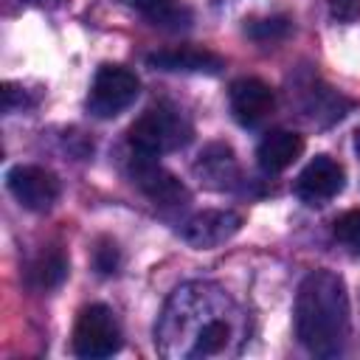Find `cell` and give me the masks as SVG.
<instances>
[{
    "mask_svg": "<svg viewBox=\"0 0 360 360\" xmlns=\"http://www.w3.org/2000/svg\"><path fill=\"white\" fill-rule=\"evenodd\" d=\"M245 340V318L233 298L211 281H188L177 287L155 326L160 354L180 360H202L236 352Z\"/></svg>",
    "mask_w": 360,
    "mask_h": 360,
    "instance_id": "cell-1",
    "label": "cell"
},
{
    "mask_svg": "<svg viewBox=\"0 0 360 360\" xmlns=\"http://www.w3.org/2000/svg\"><path fill=\"white\" fill-rule=\"evenodd\" d=\"M295 338L315 357H338L349 340V295L332 270H312L295 295Z\"/></svg>",
    "mask_w": 360,
    "mask_h": 360,
    "instance_id": "cell-2",
    "label": "cell"
},
{
    "mask_svg": "<svg viewBox=\"0 0 360 360\" xmlns=\"http://www.w3.org/2000/svg\"><path fill=\"white\" fill-rule=\"evenodd\" d=\"M127 138L135 152L158 158V155L186 146L191 141V124L180 110H174L169 104H158L135 118Z\"/></svg>",
    "mask_w": 360,
    "mask_h": 360,
    "instance_id": "cell-3",
    "label": "cell"
},
{
    "mask_svg": "<svg viewBox=\"0 0 360 360\" xmlns=\"http://www.w3.org/2000/svg\"><path fill=\"white\" fill-rule=\"evenodd\" d=\"M73 354L84 360H101L112 357L121 349V326L110 307L90 304L79 312L73 326Z\"/></svg>",
    "mask_w": 360,
    "mask_h": 360,
    "instance_id": "cell-4",
    "label": "cell"
},
{
    "mask_svg": "<svg viewBox=\"0 0 360 360\" xmlns=\"http://www.w3.org/2000/svg\"><path fill=\"white\" fill-rule=\"evenodd\" d=\"M138 90L141 82L132 70L121 65H101L87 93V110L96 118H115L138 98Z\"/></svg>",
    "mask_w": 360,
    "mask_h": 360,
    "instance_id": "cell-5",
    "label": "cell"
},
{
    "mask_svg": "<svg viewBox=\"0 0 360 360\" xmlns=\"http://www.w3.org/2000/svg\"><path fill=\"white\" fill-rule=\"evenodd\" d=\"M129 177H132V183H135L155 205L177 208V205H186V202H188V188H186L172 172H166L152 155L135 152V158H132V163H129Z\"/></svg>",
    "mask_w": 360,
    "mask_h": 360,
    "instance_id": "cell-6",
    "label": "cell"
},
{
    "mask_svg": "<svg viewBox=\"0 0 360 360\" xmlns=\"http://www.w3.org/2000/svg\"><path fill=\"white\" fill-rule=\"evenodd\" d=\"M11 197L28 211H48L59 200V180L42 166H14L6 174Z\"/></svg>",
    "mask_w": 360,
    "mask_h": 360,
    "instance_id": "cell-7",
    "label": "cell"
},
{
    "mask_svg": "<svg viewBox=\"0 0 360 360\" xmlns=\"http://www.w3.org/2000/svg\"><path fill=\"white\" fill-rule=\"evenodd\" d=\"M346 186L343 166L329 155H315L295 180V194L307 205H326Z\"/></svg>",
    "mask_w": 360,
    "mask_h": 360,
    "instance_id": "cell-8",
    "label": "cell"
},
{
    "mask_svg": "<svg viewBox=\"0 0 360 360\" xmlns=\"http://www.w3.org/2000/svg\"><path fill=\"white\" fill-rule=\"evenodd\" d=\"M228 104H231V115L236 118V124L242 127H259L276 107V96L273 87L256 76H245L236 79L228 90Z\"/></svg>",
    "mask_w": 360,
    "mask_h": 360,
    "instance_id": "cell-9",
    "label": "cell"
},
{
    "mask_svg": "<svg viewBox=\"0 0 360 360\" xmlns=\"http://www.w3.org/2000/svg\"><path fill=\"white\" fill-rule=\"evenodd\" d=\"M146 65L166 70V73H208V76H217L225 68L219 53L208 48H197V45H177V48L155 51L146 56Z\"/></svg>",
    "mask_w": 360,
    "mask_h": 360,
    "instance_id": "cell-10",
    "label": "cell"
},
{
    "mask_svg": "<svg viewBox=\"0 0 360 360\" xmlns=\"http://www.w3.org/2000/svg\"><path fill=\"white\" fill-rule=\"evenodd\" d=\"M239 228L242 217L236 211H200L183 225V239L197 250H208L228 242Z\"/></svg>",
    "mask_w": 360,
    "mask_h": 360,
    "instance_id": "cell-11",
    "label": "cell"
},
{
    "mask_svg": "<svg viewBox=\"0 0 360 360\" xmlns=\"http://www.w3.org/2000/svg\"><path fill=\"white\" fill-rule=\"evenodd\" d=\"M304 152V138L298 132H290V129H273L267 132L259 146H256V160H259V169L267 172V174H278L284 169H290Z\"/></svg>",
    "mask_w": 360,
    "mask_h": 360,
    "instance_id": "cell-12",
    "label": "cell"
},
{
    "mask_svg": "<svg viewBox=\"0 0 360 360\" xmlns=\"http://www.w3.org/2000/svg\"><path fill=\"white\" fill-rule=\"evenodd\" d=\"M194 174H197L205 186H211V188H217V191L231 188V186L239 180V163H236V158H233V149L225 146V143H211V146H205V149L200 152L197 163H194Z\"/></svg>",
    "mask_w": 360,
    "mask_h": 360,
    "instance_id": "cell-13",
    "label": "cell"
},
{
    "mask_svg": "<svg viewBox=\"0 0 360 360\" xmlns=\"http://www.w3.org/2000/svg\"><path fill=\"white\" fill-rule=\"evenodd\" d=\"M68 278V256L62 248H42L25 267V284L34 292H51Z\"/></svg>",
    "mask_w": 360,
    "mask_h": 360,
    "instance_id": "cell-14",
    "label": "cell"
},
{
    "mask_svg": "<svg viewBox=\"0 0 360 360\" xmlns=\"http://www.w3.org/2000/svg\"><path fill=\"white\" fill-rule=\"evenodd\" d=\"M132 6L141 11L143 20H149L158 28L180 31L191 25V11L180 0H132Z\"/></svg>",
    "mask_w": 360,
    "mask_h": 360,
    "instance_id": "cell-15",
    "label": "cell"
},
{
    "mask_svg": "<svg viewBox=\"0 0 360 360\" xmlns=\"http://www.w3.org/2000/svg\"><path fill=\"white\" fill-rule=\"evenodd\" d=\"M292 31V22L287 17H264V20H250L245 25V34L256 42H278Z\"/></svg>",
    "mask_w": 360,
    "mask_h": 360,
    "instance_id": "cell-16",
    "label": "cell"
},
{
    "mask_svg": "<svg viewBox=\"0 0 360 360\" xmlns=\"http://www.w3.org/2000/svg\"><path fill=\"white\" fill-rule=\"evenodd\" d=\"M335 239L340 245H346L352 253H360V208H352L346 214H340L335 219V228H332Z\"/></svg>",
    "mask_w": 360,
    "mask_h": 360,
    "instance_id": "cell-17",
    "label": "cell"
},
{
    "mask_svg": "<svg viewBox=\"0 0 360 360\" xmlns=\"http://www.w3.org/2000/svg\"><path fill=\"white\" fill-rule=\"evenodd\" d=\"M93 264L101 276H112L118 273V264H121V253H118V245L110 242V239H101L93 250Z\"/></svg>",
    "mask_w": 360,
    "mask_h": 360,
    "instance_id": "cell-18",
    "label": "cell"
},
{
    "mask_svg": "<svg viewBox=\"0 0 360 360\" xmlns=\"http://www.w3.org/2000/svg\"><path fill=\"white\" fill-rule=\"evenodd\" d=\"M0 93H3V110H6V112H14V110H25V107L31 104L28 93H25L22 87L11 84V82H6Z\"/></svg>",
    "mask_w": 360,
    "mask_h": 360,
    "instance_id": "cell-19",
    "label": "cell"
},
{
    "mask_svg": "<svg viewBox=\"0 0 360 360\" xmlns=\"http://www.w3.org/2000/svg\"><path fill=\"white\" fill-rule=\"evenodd\" d=\"M329 14L338 22H352L360 17V0H329Z\"/></svg>",
    "mask_w": 360,
    "mask_h": 360,
    "instance_id": "cell-20",
    "label": "cell"
},
{
    "mask_svg": "<svg viewBox=\"0 0 360 360\" xmlns=\"http://www.w3.org/2000/svg\"><path fill=\"white\" fill-rule=\"evenodd\" d=\"M28 3H34V6H56L59 0H28Z\"/></svg>",
    "mask_w": 360,
    "mask_h": 360,
    "instance_id": "cell-21",
    "label": "cell"
},
{
    "mask_svg": "<svg viewBox=\"0 0 360 360\" xmlns=\"http://www.w3.org/2000/svg\"><path fill=\"white\" fill-rule=\"evenodd\" d=\"M354 149H357V155H360V129H357V135H354Z\"/></svg>",
    "mask_w": 360,
    "mask_h": 360,
    "instance_id": "cell-22",
    "label": "cell"
}]
</instances>
